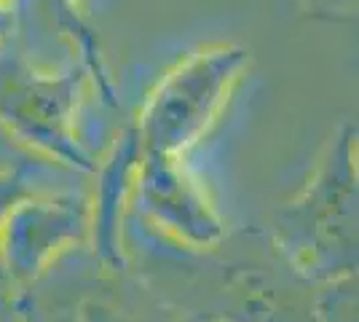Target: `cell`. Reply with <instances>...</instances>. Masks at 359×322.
<instances>
[{"label":"cell","mask_w":359,"mask_h":322,"mask_svg":"<svg viewBox=\"0 0 359 322\" xmlns=\"http://www.w3.org/2000/svg\"><path fill=\"white\" fill-rule=\"evenodd\" d=\"M0 322H22V320H19V314H16L14 309H11V311H6V314H0Z\"/></svg>","instance_id":"cell-12"},{"label":"cell","mask_w":359,"mask_h":322,"mask_svg":"<svg viewBox=\"0 0 359 322\" xmlns=\"http://www.w3.org/2000/svg\"><path fill=\"white\" fill-rule=\"evenodd\" d=\"M123 261L180 317L212 322H316V290L266 226L228 229L201 250L123 220Z\"/></svg>","instance_id":"cell-1"},{"label":"cell","mask_w":359,"mask_h":322,"mask_svg":"<svg viewBox=\"0 0 359 322\" xmlns=\"http://www.w3.org/2000/svg\"><path fill=\"white\" fill-rule=\"evenodd\" d=\"M250 65L252 51L239 43H210L175 62L132 123L142 151L191 156L220 123Z\"/></svg>","instance_id":"cell-4"},{"label":"cell","mask_w":359,"mask_h":322,"mask_svg":"<svg viewBox=\"0 0 359 322\" xmlns=\"http://www.w3.org/2000/svg\"><path fill=\"white\" fill-rule=\"evenodd\" d=\"M91 89L89 70L78 62L54 70L22 54L0 57V129L30 159L91 175L100 159L83 135V105Z\"/></svg>","instance_id":"cell-3"},{"label":"cell","mask_w":359,"mask_h":322,"mask_svg":"<svg viewBox=\"0 0 359 322\" xmlns=\"http://www.w3.org/2000/svg\"><path fill=\"white\" fill-rule=\"evenodd\" d=\"M359 140L357 121L344 119L316 159L300 191L266 229L287 258L316 285L357 274L359 266Z\"/></svg>","instance_id":"cell-2"},{"label":"cell","mask_w":359,"mask_h":322,"mask_svg":"<svg viewBox=\"0 0 359 322\" xmlns=\"http://www.w3.org/2000/svg\"><path fill=\"white\" fill-rule=\"evenodd\" d=\"M14 309V301H11V293L3 290L0 288V314H6V311H11Z\"/></svg>","instance_id":"cell-11"},{"label":"cell","mask_w":359,"mask_h":322,"mask_svg":"<svg viewBox=\"0 0 359 322\" xmlns=\"http://www.w3.org/2000/svg\"><path fill=\"white\" fill-rule=\"evenodd\" d=\"M177 322H212V320H198V317H180Z\"/></svg>","instance_id":"cell-13"},{"label":"cell","mask_w":359,"mask_h":322,"mask_svg":"<svg viewBox=\"0 0 359 322\" xmlns=\"http://www.w3.org/2000/svg\"><path fill=\"white\" fill-rule=\"evenodd\" d=\"M126 215L150 234L191 250L220 242L231 229L188 156L142 151Z\"/></svg>","instance_id":"cell-7"},{"label":"cell","mask_w":359,"mask_h":322,"mask_svg":"<svg viewBox=\"0 0 359 322\" xmlns=\"http://www.w3.org/2000/svg\"><path fill=\"white\" fill-rule=\"evenodd\" d=\"M89 185H46L16 201L0 229V274L6 290L19 293L51 263L89 245Z\"/></svg>","instance_id":"cell-6"},{"label":"cell","mask_w":359,"mask_h":322,"mask_svg":"<svg viewBox=\"0 0 359 322\" xmlns=\"http://www.w3.org/2000/svg\"><path fill=\"white\" fill-rule=\"evenodd\" d=\"M357 274L338 276L316 290V322H359Z\"/></svg>","instance_id":"cell-10"},{"label":"cell","mask_w":359,"mask_h":322,"mask_svg":"<svg viewBox=\"0 0 359 322\" xmlns=\"http://www.w3.org/2000/svg\"><path fill=\"white\" fill-rule=\"evenodd\" d=\"M22 322H177L129 269L89 245L65 253L27 288L11 295Z\"/></svg>","instance_id":"cell-5"},{"label":"cell","mask_w":359,"mask_h":322,"mask_svg":"<svg viewBox=\"0 0 359 322\" xmlns=\"http://www.w3.org/2000/svg\"><path fill=\"white\" fill-rule=\"evenodd\" d=\"M142 159V145L129 123L105 154L97 159L89 183L91 231L89 247L105 261H123V220L129 213L135 175Z\"/></svg>","instance_id":"cell-8"},{"label":"cell","mask_w":359,"mask_h":322,"mask_svg":"<svg viewBox=\"0 0 359 322\" xmlns=\"http://www.w3.org/2000/svg\"><path fill=\"white\" fill-rule=\"evenodd\" d=\"M46 169H62V167L46 164V161H38V159L16 161V164H0V229H3L6 217L11 213V207L22 196H27V194L38 191V188H46V185H54L48 183ZM0 288L6 290L3 274H0Z\"/></svg>","instance_id":"cell-9"}]
</instances>
